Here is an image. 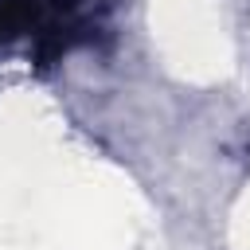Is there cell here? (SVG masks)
Here are the masks:
<instances>
[{"label":"cell","mask_w":250,"mask_h":250,"mask_svg":"<svg viewBox=\"0 0 250 250\" xmlns=\"http://www.w3.org/2000/svg\"><path fill=\"white\" fill-rule=\"evenodd\" d=\"M74 12L78 0H0V43L35 35L39 59H55L82 31Z\"/></svg>","instance_id":"cell-1"}]
</instances>
